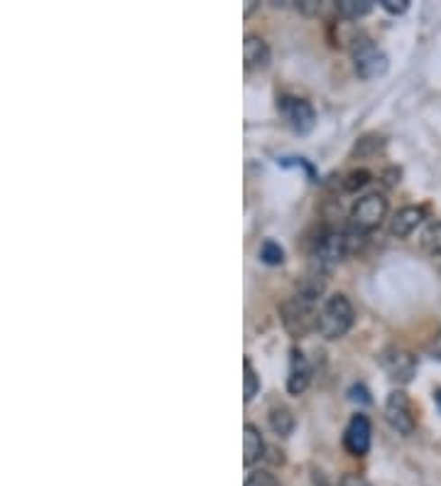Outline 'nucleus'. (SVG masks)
I'll use <instances>...</instances> for the list:
<instances>
[{
    "instance_id": "f257e3e1",
    "label": "nucleus",
    "mask_w": 441,
    "mask_h": 486,
    "mask_svg": "<svg viewBox=\"0 0 441 486\" xmlns=\"http://www.w3.org/2000/svg\"><path fill=\"white\" fill-rule=\"evenodd\" d=\"M321 293H324V278L317 273H309V278L304 280L299 293L285 300L280 307L282 324L294 339L307 337L309 332H317V327H319Z\"/></svg>"
},
{
    "instance_id": "f03ea898",
    "label": "nucleus",
    "mask_w": 441,
    "mask_h": 486,
    "mask_svg": "<svg viewBox=\"0 0 441 486\" xmlns=\"http://www.w3.org/2000/svg\"><path fill=\"white\" fill-rule=\"evenodd\" d=\"M355 313H354V304L348 300L346 295H336L326 297L324 303H321V313H319V332L321 337L329 339V341H336V339L346 337L348 330L354 327Z\"/></svg>"
},
{
    "instance_id": "7ed1b4c3",
    "label": "nucleus",
    "mask_w": 441,
    "mask_h": 486,
    "mask_svg": "<svg viewBox=\"0 0 441 486\" xmlns=\"http://www.w3.org/2000/svg\"><path fill=\"white\" fill-rule=\"evenodd\" d=\"M348 243H351V238L346 234H341V231H331V234L321 236L312 251V273H317L321 278L326 273H331L351 251Z\"/></svg>"
},
{
    "instance_id": "20e7f679",
    "label": "nucleus",
    "mask_w": 441,
    "mask_h": 486,
    "mask_svg": "<svg viewBox=\"0 0 441 486\" xmlns=\"http://www.w3.org/2000/svg\"><path fill=\"white\" fill-rule=\"evenodd\" d=\"M385 219H388V200L378 192H372L361 197L351 209V231L358 236L371 234Z\"/></svg>"
},
{
    "instance_id": "39448f33",
    "label": "nucleus",
    "mask_w": 441,
    "mask_h": 486,
    "mask_svg": "<svg viewBox=\"0 0 441 486\" xmlns=\"http://www.w3.org/2000/svg\"><path fill=\"white\" fill-rule=\"evenodd\" d=\"M351 57H354V67L361 79H378L382 77L390 67L388 54L382 52L378 44L368 40V37H355L351 44Z\"/></svg>"
},
{
    "instance_id": "423d86ee",
    "label": "nucleus",
    "mask_w": 441,
    "mask_h": 486,
    "mask_svg": "<svg viewBox=\"0 0 441 486\" xmlns=\"http://www.w3.org/2000/svg\"><path fill=\"white\" fill-rule=\"evenodd\" d=\"M277 111L285 118V123L292 128L294 133L299 136H307V133L314 131L317 126V111L314 106L307 101V98H299V96H282L277 101Z\"/></svg>"
},
{
    "instance_id": "0eeeda50",
    "label": "nucleus",
    "mask_w": 441,
    "mask_h": 486,
    "mask_svg": "<svg viewBox=\"0 0 441 486\" xmlns=\"http://www.w3.org/2000/svg\"><path fill=\"white\" fill-rule=\"evenodd\" d=\"M381 366L390 381L400 383V386H407L417 374V359L412 356V351L402 347L385 349L381 354Z\"/></svg>"
},
{
    "instance_id": "6e6552de",
    "label": "nucleus",
    "mask_w": 441,
    "mask_h": 486,
    "mask_svg": "<svg viewBox=\"0 0 441 486\" xmlns=\"http://www.w3.org/2000/svg\"><path fill=\"white\" fill-rule=\"evenodd\" d=\"M385 417L392 425V430H398L400 435H412L417 427L415 408L412 400L407 398L405 391H392L385 400Z\"/></svg>"
},
{
    "instance_id": "1a4fd4ad",
    "label": "nucleus",
    "mask_w": 441,
    "mask_h": 486,
    "mask_svg": "<svg viewBox=\"0 0 441 486\" xmlns=\"http://www.w3.org/2000/svg\"><path fill=\"white\" fill-rule=\"evenodd\" d=\"M371 420H368L363 413L351 417V423L346 425V433H344V447L348 450V454L365 457L368 450H371Z\"/></svg>"
},
{
    "instance_id": "9d476101",
    "label": "nucleus",
    "mask_w": 441,
    "mask_h": 486,
    "mask_svg": "<svg viewBox=\"0 0 441 486\" xmlns=\"http://www.w3.org/2000/svg\"><path fill=\"white\" fill-rule=\"evenodd\" d=\"M312 381V366L307 361L302 349H289V374H287V393L289 396H302L307 386Z\"/></svg>"
},
{
    "instance_id": "9b49d317",
    "label": "nucleus",
    "mask_w": 441,
    "mask_h": 486,
    "mask_svg": "<svg viewBox=\"0 0 441 486\" xmlns=\"http://www.w3.org/2000/svg\"><path fill=\"white\" fill-rule=\"evenodd\" d=\"M243 61H245V70L248 71H260L268 70L270 64V47L262 37L248 35L243 42Z\"/></svg>"
},
{
    "instance_id": "f8f14e48",
    "label": "nucleus",
    "mask_w": 441,
    "mask_h": 486,
    "mask_svg": "<svg viewBox=\"0 0 441 486\" xmlns=\"http://www.w3.org/2000/svg\"><path fill=\"white\" fill-rule=\"evenodd\" d=\"M424 221L422 207H402L390 221V234L395 238H407L417 231V226Z\"/></svg>"
},
{
    "instance_id": "ddd939ff",
    "label": "nucleus",
    "mask_w": 441,
    "mask_h": 486,
    "mask_svg": "<svg viewBox=\"0 0 441 486\" xmlns=\"http://www.w3.org/2000/svg\"><path fill=\"white\" fill-rule=\"evenodd\" d=\"M262 454H265L262 435H260V430L253 423H245V427H243V464L253 467L255 462L262 460Z\"/></svg>"
},
{
    "instance_id": "4468645a",
    "label": "nucleus",
    "mask_w": 441,
    "mask_h": 486,
    "mask_svg": "<svg viewBox=\"0 0 441 486\" xmlns=\"http://www.w3.org/2000/svg\"><path fill=\"white\" fill-rule=\"evenodd\" d=\"M270 427H272V433L280 435V437H289L294 433V425H297V417H294L292 408H287L285 403H275L272 408H270Z\"/></svg>"
},
{
    "instance_id": "2eb2a0df",
    "label": "nucleus",
    "mask_w": 441,
    "mask_h": 486,
    "mask_svg": "<svg viewBox=\"0 0 441 486\" xmlns=\"http://www.w3.org/2000/svg\"><path fill=\"white\" fill-rule=\"evenodd\" d=\"M243 386H245V388H243V400L251 403L260 391V376L258 371L253 369L251 359H243Z\"/></svg>"
},
{
    "instance_id": "dca6fc26",
    "label": "nucleus",
    "mask_w": 441,
    "mask_h": 486,
    "mask_svg": "<svg viewBox=\"0 0 441 486\" xmlns=\"http://www.w3.org/2000/svg\"><path fill=\"white\" fill-rule=\"evenodd\" d=\"M371 10H372L371 0H341V3H338V13L348 20L363 18V15H368Z\"/></svg>"
},
{
    "instance_id": "f3484780",
    "label": "nucleus",
    "mask_w": 441,
    "mask_h": 486,
    "mask_svg": "<svg viewBox=\"0 0 441 486\" xmlns=\"http://www.w3.org/2000/svg\"><path fill=\"white\" fill-rule=\"evenodd\" d=\"M422 248L432 256H441V221H434L424 229Z\"/></svg>"
},
{
    "instance_id": "a211bd4d",
    "label": "nucleus",
    "mask_w": 441,
    "mask_h": 486,
    "mask_svg": "<svg viewBox=\"0 0 441 486\" xmlns=\"http://www.w3.org/2000/svg\"><path fill=\"white\" fill-rule=\"evenodd\" d=\"M260 261L265 263V266H282V263H285V251H282V246L268 238V241L260 246Z\"/></svg>"
},
{
    "instance_id": "6ab92c4d",
    "label": "nucleus",
    "mask_w": 441,
    "mask_h": 486,
    "mask_svg": "<svg viewBox=\"0 0 441 486\" xmlns=\"http://www.w3.org/2000/svg\"><path fill=\"white\" fill-rule=\"evenodd\" d=\"M368 182H371V173H368V170H355V173L348 174L346 190L355 192V190H361V187H365Z\"/></svg>"
},
{
    "instance_id": "aec40b11",
    "label": "nucleus",
    "mask_w": 441,
    "mask_h": 486,
    "mask_svg": "<svg viewBox=\"0 0 441 486\" xmlns=\"http://www.w3.org/2000/svg\"><path fill=\"white\" fill-rule=\"evenodd\" d=\"M245 486H280V481L270 472H253L251 477L245 479Z\"/></svg>"
},
{
    "instance_id": "412c9836",
    "label": "nucleus",
    "mask_w": 441,
    "mask_h": 486,
    "mask_svg": "<svg viewBox=\"0 0 441 486\" xmlns=\"http://www.w3.org/2000/svg\"><path fill=\"white\" fill-rule=\"evenodd\" d=\"M381 8L388 10L390 15H405L409 10V0H381Z\"/></svg>"
},
{
    "instance_id": "4be33fe9",
    "label": "nucleus",
    "mask_w": 441,
    "mask_h": 486,
    "mask_svg": "<svg viewBox=\"0 0 441 486\" xmlns=\"http://www.w3.org/2000/svg\"><path fill=\"white\" fill-rule=\"evenodd\" d=\"M427 354L441 361V332H436L429 341H427Z\"/></svg>"
},
{
    "instance_id": "5701e85b",
    "label": "nucleus",
    "mask_w": 441,
    "mask_h": 486,
    "mask_svg": "<svg viewBox=\"0 0 441 486\" xmlns=\"http://www.w3.org/2000/svg\"><path fill=\"white\" fill-rule=\"evenodd\" d=\"M351 400H361V403H371V398H368V391H365V386H361V383H358V386H354V388H351Z\"/></svg>"
},
{
    "instance_id": "b1692460",
    "label": "nucleus",
    "mask_w": 441,
    "mask_h": 486,
    "mask_svg": "<svg viewBox=\"0 0 441 486\" xmlns=\"http://www.w3.org/2000/svg\"><path fill=\"white\" fill-rule=\"evenodd\" d=\"M338 486H371V484H368L363 477H358V474H346V477L341 479V484Z\"/></svg>"
},
{
    "instance_id": "393cba45",
    "label": "nucleus",
    "mask_w": 441,
    "mask_h": 486,
    "mask_svg": "<svg viewBox=\"0 0 441 486\" xmlns=\"http://www.w3.org/2000/svg\"><path fill=\"white\" fill-rule=\"evenodd\" d=\"M434 403H436V408L441 410V388H436V391H434Z\"/></svg>"
}]
</instances>
